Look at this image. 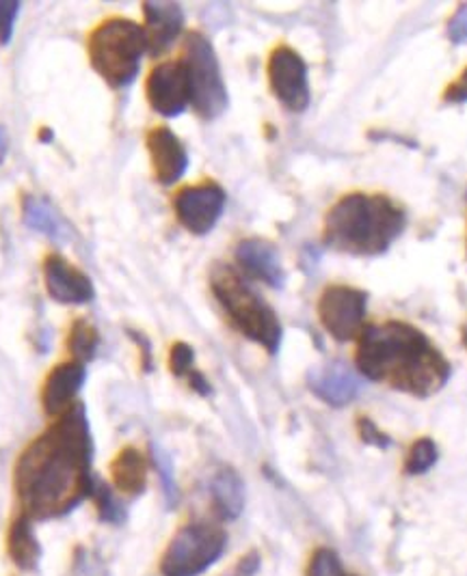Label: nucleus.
<instances>
[{"mask_svg": "<svg viewBox=\"0 0 467 576\" xmlns=\"http://www.w3.org/2000/svg\"><path fill=\"white\" fill-rule=\"evenodd\" d=\"M93 440L82 404L68 408L57 422L26 445L13 469V488L22 514L55 518L70 511L93 491Z\"/></svg>", "mask_w": 467, "mask_h": 576, "instance_id": "obj_1", "label": "nucleus"}, {"mask_svg": "<svg viewBox=\"0 0 467 576\" xmlns=\"http://www.w3.org/2000/svg\"><path fill=\"white\" fill-rule=\"evenodd\" d=\"M355 360L368 380L413 398L440 393L453 373L451 362L429 335L400 320L366 326L360 335Z\"/></svg>", "mask_w": 467, "mask_h": 576, "instance_id": "obj_2", "label": "nucleus"}, {"mask_svg": "<svg viewBox=\"0 0 467 576\" xmlns=\"http://www.w3.org/2000/svg\"><path fill=\"white\" fill-rule=\"evenodd\" d=\"M407 212L388 195L351 193L338 199L324 217L322 238L333 251L377 257L402 235Z\"/></svg>", "mask_w": 467, "mask_h": 576, "instance_id": "obj_3", "label": "nucleus"}, {"mask_svg": "<svg viewBox=\"0 0 467 576\" xmlns=\"http://www.w3.org/2000/svg\"><path fill=\"white\" fill-rule=\"evenodd\" d=\"M210 288L230 322L247 339L275 355L282 346V322L273 307L251 288L232 266L217 264L210 273Z\"/></svg>", "mask_w": 467, "mask_h": 576, "instance_id": "obj_4", "label": "nucleus"}, {"mask_svg": "<svg viewBox=\"0 0 467 576\" xmlns=\"http://www.w3.org/2000/svg\"><path fill=\"white\" fill-rule=\"evenodd\" d=\"M148 53V37L141 24L128 18H109L89 35V61L111 87H128Z\"/></svg>", "mask_w": 467, "mask_h": 576, "instance_id": "obj_5", "label": "nucleus"}, {"mask_svg": "<svg viewBox=\"0 0 467 576\" xmlns=\"http://www.w3.org/2000/svg\"><path fill=\"white\" fill-rule=\"evenodd\" d=\"M189 87H191V104L195 113L213 122L228 108V89L224 82L221 66L210 39L197 31L186 35L184 42V59H182Z\"/></svg>", "mask_w": 467, "mask_h": 576, "instance_id": "obj_6", "label": "nucleus"}, {"mask_svg": "<svg viewBox=\"0 0 467 576\" xmlns=\"http://www.w3.org/2000/svg\"><path fill=\"white\" fill-rule=\"evenodd\" d=\"M226 551V531L210 522H191L169 542L162 560V576H197L206 573Z\"/></svg>", "mask_w": 467, "mask_h": 576, "instance_id": "obj_7", "label": "nucleus"}, {"mask_svg": "<svg viewBox=\"0 0 467 576\" xmlns=\"http://www.w3.org/2000/svg\"><path fill=\"white\" fill-rule=\"evenodd\" d=\"M368 293L351 286H327L318 298V318L324 331L338 342L360 339L366 329Z\"/></svg>", "mask_w": 467, "mask_h": 576, "instance_id": "obj_8", "label": "nucleus"}, {"mask_svg": "<svg viewBox=\"0 0 467 576\" xmlns=\"http://www.w3.org/2000/svg\"><path fill=\"white\" fill-rule=\"evenodd\" d=\"M269 84L273 95L293 113H304L310 106V78L304 57L282 44L269 57Z\"/></svg>", "mask_w": 467, "mask_h": 576, "instance_id": "obj_9", "label": "nucleus"}, {"mask_svg": "<svg viewBox=\"0 0 467 576\" xmlns=\"http://www.w3.org/2000/svg\"><path fill=\"white\" fill-rule=\"evenodd\" d=\"M226 199V191L217 182L206 180L178 191L173 197V212L186 231L193 235H206L224 215Z\"/></svg>", "mask_w": 467, "mask_h": 576, "instance_id": "obj_10", "label": "nucleus"}, {"mask_svg": "<svg viewBox=\"0 0 467 576\" xmlns=\"http://www.w3.org/2000/svg\"><path fill=\"white\" fill-rule=\"evenodd\" d=\"M146 95L150 106L162 117H178L191 104L189 76L182 61L158 64L148 76Z\"/></svg>", "mask_w": 467, "mask_h": 576, "instance_id": "obj_11", "label": "nucleus"}, {"mask_svg": "<svg viewBox=\"0 0 467 576\" xmlns=\"http://www.w3.org/2000/svg\"><path fill=\"white\" fill-rule=\"evenodd\" d=\"M44 281L50 298L61 304H84L95 296L89 275L59 253H50L44 260Z\"/></svg>", "mask_w": 467, "mask_h": 576, "instance_id": "obj_12", "label": "nucleus"}, {"mask_svg": "<svg viewBox=\"0 0 467 576\" xmlns=\"http://www.w3.org/2000/svg\"><path fill=\"white\" fill-rule=\"evenodd\" d=\"M308 387L318 400L335 408L351 404L362 391V382L355 371L340 360L314 367L308 373Z\"/></svg>", "mask_w": 467, "mask_h": 576, "instance_id": "obj_13", "label": "nucleus"}, {"mask_svg": "<svg viewBox=\"0 0 467 576\" xmlns=\"http://www.w3.org/2000/svg\"><path fill=\"white\" fill-rule=\"evenodd\" d=\"M236 262L238 266L255 281H262L271 288H282L286 281V273L280 260L275 244L262 238H247L240 240L236 246Z\"/></svg>", "mask_w": 467, "mask_h": 576, "instance_id": "obj_14", "label": "nucleus"}, {"mask_svg": "<svg viewBox=\"0 0 467 576\" xmlns=\"http://www.w3.org/2000/svg\"><path fill=\"white\" fill-rule=\"evenodd\" d=\"M148 151L152 160L156 180L164 186L175 184L189 169V153L182 141L164 126H156L148 133Z\"/></svg>", "mask_w": 467, "mask_h": 576, "instance_id": "obj_15", "label": "nucleus"}, {"mask_svg": "<svg viewBox=\"0 0 467 576\" xmlns=\"http://www.w3.org/2000/svg\"><path fill=\"white\" fill-rule=\"evenodd\" d=\"M84 382V365L78 360H68L57 365L42 389V404L46 415L61 417L77 402L78 391Z\"/></svg>", "mask_w": 467, "mask_h": 576, "instance_id": "obj_16", "label": "nucleus"}, {"mask_svg": "<svg viewBox=\"0 0 467 576\" xmlns=\"http://www.w3.org/2000/svg\"><path fill=\"white\" fill-rule=\"evenodd\" d=\"M148 50L152 55L164 53L184 28V13L178 2H144Z\"/></svg>", "mask_w": 467, "mask_h": 576, "instance_id": "obj_17", "label": "nucleus"}, {"mask_svg": "<svg viewBox=\"0 0 467 576\" xmlns=\"http://www.w3.org/2000/svg\"><path fill=\"white\" fill-rule=\"evenodd\" d=\"M111 477L119 493L139 495L148 484V460L137 447H124L111 462Z\"/></svg>", "mask_w": 467, "mask_h": 576, "instance_id": "obj_18", "label": "nucleus"}, {"mask_svg": "<svg viewBox=\"0 0 467 576\" xmlns=\"http://www.w3.org/2000/svg\"><path fill=\"white\" fill-rule=\"evenodd\" d=\"M7 553L11 562L22 571H33L42 557L39 542L33 533L31 518L26 514H18L7 531Z\"/></svg>", "mask_w": 467, "mask_h": 576, "instance_id": "obj_19", "label": "nucleus"}, {"mask_svg": "<svg viewBox=\"0 0 467 576\" xmlns=\"http://www.w3.org/2000/svg\"><path fill=\"white\" fill-rule=\"evenodd\" d=\"M22 220L26 227L48 235L55 242H68L72 238V229L68 222L57 215V210L35 195L22 197Z\"/></svg>", "mask_w": 467, "mask_h": 576, "instance_id": "obj_20", "label": "nucleus"}, {"mask_svg": "<svg viewBox=\"0 0 467 576\" xmlns=\"http://www.w3.org/2000/svg\"><path fill=\"white\" fill-rule=\"evenodd\" d=\"M210 497L219 518H238L244 507V486L238 473L232 469H219L210 482Z\"/></svg>", "mask_w": 467, "mask_h": 576, "instance_id": "obj_21", "label": "nucleus"}, {"mask_svg": "<svg viewBox=\"0 0 467 576\" xmlns=\"http://www.w3.org/2000/svg\"><path fill=\"white\" fill-rule=\"evenodd\" d=\"M98 342H100V335H98L95 326L87 320H77L70 329V335H68V350L75 360L84 365L87 360L95 357Z\"/></svg>", "mask_w": 467, "mask_h": 576, "instance_id": "obj_22", "label": "nucleus"}, {"mask_svg": "<svg viewBox=\"0 0 467 576\" xmlns=\"http://www.w3.org/2000/svg\"><path fill=\"white\" fill-rule=\"evenodd\" d=\"M440 458V451H437V445L429 438V436H422L418 438L409 453H407V462H405V471L409 475H422L426 473L429 469H433V464L437 462Z\"/></svg>", "mask_w": 467, "mask_h": 576, "instance_id": "obj_23", "label": "nucleus"}, {"mask_svg": "<svg viewBox=\"0 0 467 576\" xmlns=\"http://www.w3.org/2000/svg\"><path fill=\"white\" fill-rule=\"evenodd\" d=\"M308 576H344L342 573V564L338 560V555L329 549H318L311 555L310 568H308Z\"/></svg>", "mask_w": 467, "mask_h": 576, "instance_id": "obj_24", "label": "nucleus"}, {"mask_svg": "<svg viewBox=\"0 0 467 576\" xmlns=\"http://www.w3.org/2000/svg\"><path fill=\"white\" fill-rule=\"evenodd\" d=\"M95 505H98V514L104 518V520H122V509L117 502L113 499V493L104 486V484H93V491H91Z\"/></svg>", "mask_w": 467, "mask_h": 576, "instance_id": "obj_25", "label": "nucleus"}, {"mask_svg": "<svg viewBox=\"0 0 467 576\" xmlns=\"http://www.w3.org/2000/svg\"><path fill=\"white\" fill-rule=\"evenodd\" d=\"M22 2L18 0H0V46H7L13 35V24L20 13Z\"/></svg>", "mask_w": 467, "mask_h": 576, "instance_id": "obj_26", "label": "nucleus"}, {"mask_svg": "<svg viewBox=\"0 0 467 576\" xmlns=\"http://www.w3.org/2000/svg\"><path fill=\"white\" fill-rule=\"evenodd\" d=\"M193 359H195L193 348L178 342V344H173V348L169 353V367L175 376H189L193 371Z\"/></svg>", "mask_w": 467, "mask_h": 576, "instance_id": "obj_27", "label": "nucleus"}, {"mask_svg": "<svg viewBox=\"0 0 467 576\" xmlns=\"http://www.w3.org/2000/svg\"><path fill=\"white\" fill-rule=\"evenodd\" d=\"M446 35L455 46L467 44V2H462L457 7V11L451 15L448 26H446Z\"/></svg>", "mask_w": 467, "mask_h": 576, "instance_id": "obj_28", "label": "nucleus"}, {"mask_svg": "<svg viewBox=\"0 0 467 576\" xmlns=\"http://www.w3.org/2000/svg\"><path fill=\"white\" fill-rule=\"evenodd\" d=\"M357 428H360V436H362V440L364 442H368V445H375V447H379V449H388L389 440L388 436L386 434L381 433L371 419H360V424H357Z\"/></svg>", "mask_w": 467, "mask_h": 576, "instance_id": "obj_29", "label": "nucleus"}, {"mask_svg": "<svg viewBox=\"0 0 467 576\" xmlns=\"http://www.w3.org/2000/svg\"><path fill=\"white\" fill-rule=\"evenodd\" d=\"M444 102L446 104H466L467 102V68L459 73L444 91Z\"/></svg>", "mask_w": 467, "mask_h": 576, "instance_id": "obj_30", "label": "nucleus"}, {"mask_svg": "<svg viewBox=\"0 0 467 576\" xmlns=\"http://www.w3.org/2000/svg\"><path fill=\"white\" fill-rule=\"evenodd\" d=\"M155 462L160 477H162V484H164V493L169 497V502L173 504L175 502V484H173V477H171V464L167 460V456L162 451L155 449Z\"/></svg>", "mask_w": 467, "mask_h": 576, "instance_id": "obj_31", "label": "nucleus"}, {"mask_svg": "<svg viewBox=\"0 0 467 576\" xmlns=\"http://www.w3.org/2000/svg\"><path fill=\"white\" fill-rule=\"evenodd\" d=\"M258 568H260V555L249 553L234 566L230 573H226L224 576H253L258 573Z\"/></svg>", "mask_w": 467, "mask_h": 576, "instance_id": "obj_32", "label": "nucleus"}, {"mask_svg": "<svg viewBox=\"0 0 467 576\" xmlns=\"http://www.w3.org/2000/svg\"><path fill=\"white\" fill-rule=\"evenodd\" d=\"M7 153H9V135H7V130L0 126V164H2V160L7 158Z\"/></svg>", "mask_w": 467, "mask_h": 576, "instance_id": "obj_33", "label": "nucleus"}, {"mask_svg": "<svg viewBox=\"0 0 467 576\" xmlns=\"http://www.w3.org/2000/svg\"><path fill=\"white\" fill-rule=\"evenodd\" d=\"M39 139H42V141H50V139H53V133H50L48 128H44L42 135H39Z\"/></svg>", "mask_w": 467, "mask_h": 576, "instance_id": "obj_34", "label": "nucleus"}, {"mask_svg": "<svg viewBox=\"0 0 467 576\" xmlns=\"http://www.w3.org/2000/svg\"><path fill=\"white\" fill-rule=\"evenodd\" d=\"M462 342H464V348L467 350V322L464 324V329H462Z\"/></svg>", "mask_w": 467, "mask_h": 576, "instance_id": "obj_35", "label": "nucleus"}, {"mask_svg": "<svg viewBox=\"0 0 467 576\" xmlns=\"http://www.w3.org/2000/svg\"><path fill=\"white\" fill-rule=\"evenodd\" d=\"M466 201H467V193H466ZM466 249H467V242H466Z\"/></svg>", "mask_w": 467, "mask_h": 576, "instance_id": "obj_36", "label": "nucleus"}]
</instances>
